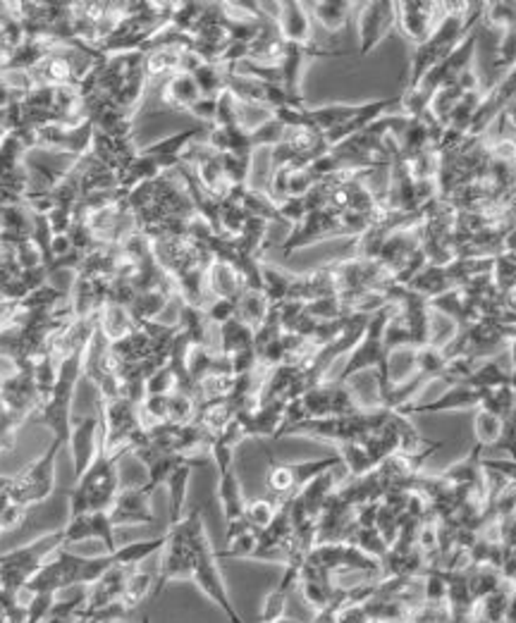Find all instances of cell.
Masks as SVG:
<instances>
[{
    "mask_svg": "<svg viewBox=\"0 0 516 623\" xmlns=\"http://www.w3.org/2000/svg\"><path fill=\"white\" fill-rule=\"evenodd\" d=\"M174 525H180L182 535H184L187 544L192 547V554H194V578H192V583L199 585L203 595L220 607L230 623H244L239 614H237L232 600H230L225 581H222L220 566H218V554H215L213 544L208 540L202 509H194L192 514L182 518L180 523H174Z\"/></svg>",
    "mask_w": 516,
    "mask_h": 623,
    "instance_id": "cell-1",
    "label": "cell"
},
{
    "mask_svg": "<svg viewBox=\"0 0 516 623\" xmlns=\"http://www.w3.org/2000/svg\"><path fill=\"white\" fill-rule=\"evenodd\" d=\"M61 547H65V533L58 530V533L43 535L36 543L24 544L20 550L0 554V590L20 595V590H24L29 578L34 576L51 556H55Z\"/></svg>",
    "mask_w": 516,
    "mask_h": 623,
    "instance_id": "cell-2",
    "label": "cell"
},
{
    "mask_svg": "<svg viewBox=\"0 0 516 623\" xmlns=\"http://www.w3.org/2000/svg\"><path fill=\"white\" fill-rule=\"evenodd\" d=\"M65 447V442L53 440L48 444V450L36 459L34 463H29L27 469L10 478V488H7V497L14 504L22 507H32V504H41L43 499L51 497L55 485V456Z\"/></svg>",
    "mask_w": 516,
    "mask_h": 623,
    "instance_id": "cell-3",
    "label": "cell"
},
{
    "mask_svg": "<svg viewBox=\"0 0 516 623\" xmlns=\"http://www.w3.org/2000/svg\"><path fill=\"white\" fill-rule=\"evenodd\" d=\"M194 578V554L182 535L180 525H170L168 543L163 547V559L158 576H155L154 597H158L163 590L173 583H184Z\"/></svg>",
    "mask_w": 516,
    "mask_h": 623,
    "instance_id": "cell-4",
    "label": "cell"
},
{
    "mask_svg": "<svg viewBox=\"0 0 516 623\" xmlns=\"http://www.w3.org/2000/svg\"><path fill=\"white\" fill-rule=\"evenodd\" d=\"M356 29H359V55L373 53L382 39L397 29V3H354Z\"/></svg>",
    "mask_w": 516,
    "mask_h": 623,
    "instance_id": "cell-5",
    "label": "cell"
},
{
    "mask_svg": "<svg viewBox=\"0 0 516 623\" xmlns=\"http://www.w3.org/2000/svg\"><path fill=\"white\" fill-rule=\"evenodd\" d=\"M445 3H397V29L418 46L443 20Z\"/></svg>",
    "mask_w": 516,
    "mask_h": 623,
    "instance_id": "cell-6",
    "label": "cell"
},
{
    "mask_svg": "<svg viewBox=\"0 0 516 623\" xmlns=\"http://www.w3.org/2000/svg\"><path fill=\"white\" fill-rule=\"evenodd\" d=\"M328 237H342L340 229V215L323 208V210H311L296 228H292V235L282 242L280 251L282 256L295 254L296 248L309 246V244L328 239Z\"/></svg>",
    "mask_w": 516,
    "mask_h": 623,
    "instance_id": "cell-7",
    "label": "cell"
},
{
    "mask_svg": "<svg viewBox=\"0 0 516 623\" xmlns=\"http://www.w3.org/2000/svg\"><path fill=\"white\" fill-rule=\"evenodd\" d=\"M68 444L74 463V480H80L101 450V418L99 415L74 418V428Z\"/></svg>",
    "mask_w": 516,
    "mask_h": 623,
    "instance_id": "cell-8",
    "label": "cell"
},
{
    "mask_svg": "<svg viewBox=\"0 0 516 623\" xmlns=\"http://www.w3.org/2000/svg\"><path fill=\"white\" fill-rule=\"evenodd\" d=\"M62 533H65V544L99 540L108 552L117 550L110 511H89V514H80V516H70L68 525L62 528Z\"/></svg>",
    "mask_w": 516,
    "mask_h": 623,
    "instance_id": "cell-9",
    "label": "cell"
},
{
    "mask_svg": "<svg viewBox=\"0 0 516 623\" xmlns=\"http://www.w3.org/2000/svg\"><path fill=\"white\" fill-rule=\"evenodd\" d=\"M148 499H151V495L141 485L139 488H127L117 492L113 507H110V521H113L115 528L155 523L154 511L148 507Z\"/></svg>",
    "mask_w": 516,
    "mask_h": 623,
    "instance_id": "cell-10",
    "label": "cell"
},
{
    "mask_svg": "<svg viewBox=\"0 0 516 623\" xmlns=\"http://www.w3.org/2000/svg\"><path fill=\"white\" fill-rule=\"evenodd\" d=\"M481 406V389H474L469 385H452L447 392L430 402L409 404L399 409V414H447V411H476Z\"/></svg>",
    "mask_w": 516,
    "mask_h": 623,
    "instance_id": "cell-11",
    "label": "cell"
},
{
    "mask_svg": "<svg viewBox=\"0 0 516 623\" xmlns=\"http://www.w3.org/2000/svg\"><path fill=\"white\" fill-rule=\"evenodd\" d=\"M299 578H302V563H285L282 578L277 581L276 588L266 595V600H263L258 623H273L285 618V607H287L292 590L299 585Z\"/></svg>",
    "mask_w": 516,
    "mask_h": 623,
    "instance_id": "cell-12",
    "label": "cell"
},
{
    "mask_svg": "<svg viewBox=\"0 0 516 623\" xmlns=\"http://www.w3.org/2000/svg\"><path fill=\"white\" fill-rule=\"evenodd\" d=\"M247 289L244 277L235 265L222 261H213L206 270V294L213 299H239V294Z\"/></svg>",
    "mask_w": 516,
    "mask_h": 623,
    "instance_id": "cell-13",
    "label": "cell"
},
{
    "mask_svg": "<svg viewBox=\"0 0 516 623\" xmlns=\"http://www.w3.org/2000/svg\"><path fill=\"white\" fill-rule=\"evenodd\" d=\"M199 98H203L199 87L192 74L187 72H177L168 79H163V88H161V103L168 110H192Z\"/></svg>",
    "mask_w": 516,
    "mask_h": 623,
    "instance_id": "cell-14",
    "label": "cell"
},
{
    "mask_svg": "<svg viewBox=\"0 0 516 623\" xmlns=\"http://www.w3.org/2000/svg\"><path fill=\"white\" fill-rule=\"evenodd\" d=\"M277 27L285 41L311 43V13L306 3H280Z\"/></svg>",
    "mask_w": 516,
    "mask_h": 623,
    "instance_id": "cell-15",
    "label": "cell"
},
{
    "mask_svg": "<svg viewBox=\"0 0 516 623\" xmlns=\"http://www.w3.org/2000/svg\"><path fill=\"white\" fill-rule=\"evenodd\" d=\"M211 461V456H192L189 459V463H184V466H180V469L174 470L173 476L168 478V489H170V525H174V523H180L182 518H184V502H187V488H189V480H192V473H194V469H199V466H206V463Z\"/></svg>",
    "mask_w": 516,
    "mask_h": 623,
    "instance_id": "cell-16",
    "label": "cell"
},
{
    "mask_svg": "<svg viewBox=\"0 0 516 623\" xmlns=\"http://www.w3.org/2000/svg\"><path fill=\"white\" fill-rule=\"evenodd\" d=\"M218 499H220L225 523L244 518V514H247V499H244V492H241L239 478H237L235 469L222 473L220 480H218Z\"/></svg>",
    "mask_w": 516,
    "mask_h": 623,
    "instance_id": "cell-17",
    "label": "cell"
},
{
    "mask_svg": "<svg viewBox=\"0 0 516 623\" xmlns=\"http://www.w3.org/2000/svg\"><path fill=\"white\" fill-rule=\"evenodd\" d=\"M311 17L321 22V27L330 34H337L340 29L347 27L349 17L354 14V3L344 0H323V3H306Z\"/></svg>",
    "mask_w": 516,
    "mask_h": 623,
    "instance_id": "cell-18",
    "label": "cell"
},
{
    "mask_svg": "<svg viewBox=\"0 0 516 623\" xmlns=\"http://www.w3.org/2000/svg\"><path fill=\"white\" fill-rule=\"evenodd\" d=\"M270 311L268 296L263 294L261 289H244L237 299V321L247 322L249 328L256 330L266 321V315Z\"/></svg>",
    "mask_w": 516,
    "mask_h": 623,
    "instance_id": "cell-19",
    "label": "cell"
},
{
    "mask_svg": "<svg viewBox=\"0 0 516 623\" xmlns=\"http://www.w3.org/2000/svg\"><path fill=\"white\" fill-rule=\"evenodd\" d=\"M168 543V533L165 535H158L154 540H139V543H129L117 547L115 552H110L115 566H139L144 559H148L155 552H161Z\"/></svg>",
    "mask_w": 516,
    "mask_h": 623,
    "instance_id": "cell-20",
    "label": "cell"
},
{
    "mask_svg": "<svg viewBox=\"0 0 516 623\" xmlns=\"http://www.w3.org/2000/svg\"><path fill=\"white\" fill-rule=\"evenodd\" d=\"M254 347V330L249 328L247 322L228 321L225 325H220V351L225 356H232L237 351H244V349Z\"/></svg>",
    "mask_w": 516,
    "mask_h": 623,
    "instance_id": "cell-21",
    "label": "cell"
},
{
    "mask_svg": "<svg viewBox=\"0 0 516 623\" xmlns=\"http://www.w3.org/2000/svg\"><path fill=\"white\" fill-rule=\"evenodd\" d=\"M502 571L495 569V566H488V563H483V566L471 563L469 566V590L474 602H481L483 597L495 592V590L502 585Z\"/></svg>",
    "mask_w": 516,
    "mask_h": 623,
    "instance_id": "cell-22",
    "label": "cell"
},
{
    "mask_svg": "<svg viewBox=\"0 0 516 623\" xmlns=\"http://www.w3.org/2000/svg\"><path fill=\"white\" fill-rule=\"evenodd\" d=\"M196 87L202 91L203 98H218L228 88V70L215 62H203L202 68L192 72Z\"/></svg>",
    "mask_w": 516,
    "mask_h": 623,
    "instance_id": "cell-23",
    "label": "cell"
},
{
    "mask_svg": "<svg viewBox=\"0 0 516 623\" xmlns=\"http://www.w3.org/2000/svg\"><path fill=\"white\" fill-rule=\"evenodd\" d=\"M261 280L263 294L268 296L270 303L287 302L289 287H292V280H295L292 273H285V270H280L277 265H270V263L261 261Z\"/></svg>",
    "mask_w": 516,
    "mask_h": 623,
    "instance_id": "cell-24",
    "label": "cell"
},
{
    "mask_svg": "<svg viewBox=\"0 0 516 623\" xmlns=\"http://www.w3.org/2000/svg\"><path fill=\"white\" fill-rule=\"evenodd\" d=\"M504 423L500 415L488 414V411L476 409L474 415V435H476V444H481L483 450H493L504 435Z\"/></svg>",
    "mask_w": 516,
    "mask_h": 623,
    "instance_id": "cell-25",
    "label": "cell"
},
{
    "mask_svg": "<svg viewBox=\"0 0 516 623\" xmlns=\"http://www.w3.org/2000/svg\"><path fill=\"white\" fill-rule=\"evenodd\" d=\"M388 370L392 387L411 380L416 376V347L392 349L388 356Z\"/></svg>",
    "mask_w": 516,
    "mask_h": 623,
    "instance_id": "cell-26",
    "label": "cell"
},
{
    "mask_svg": "<svg viewBox=\"0 0 516 623\" xmlns=\"http://www.w3.org/2000/svg\"><path fill=\"white\" fill-rule=\"evenodd\" d=\"M154 585H155V578L136 566V569L132 571V576H129L127 588H125V592H122V597H120V602L125 604V609L132 614V611H135L136 607L146 600L148 592L154 590Z\"/></svg>",
    "mask_w": 516,
    "mask_h": 623,
    "instance_id": "cell-27",
    "label": "cell"
},
{
    "mask_svg": "<svg viewBox=\"0 0 516 623\" xmlns=\"http://www.w3.org/2000/svg\"><path fill=\"white\" fill-rule=\"evenodd\" d=\"M459 335V325L456 321H452L449 315L437 313V311L430 309L428 315V344L437 349H447L449 344L455 342V337Z\"/></svg>",
    "mask_w": 516,
    "mask_h": 623,
    "instance_id": "cell-28",
    "label": "cell"
},
{
    "mask_svg": "<svg viewBox=\"0 0 516 623\" xmlns=\"http://www.w3.org/2000/svg\"><path fill=\"white\" fill-rule=\"evenodd\" d=\"M445 363H447V356H445L443 349L437 347H416V373H421L426 377H433V380H440L445 370Z\"/></svg>",
    "mask_w": 516,
    "mask_h": 623,
    "instance_id": "cell-29",
    "label": "cell"
},
{
    "mask_svg": "<svg viewBox=\"0 0 516 623\" xmlns=\"http://www.w3.org/2000/svg\"><path fill=\"white\" fill-rule=\"evenodd\" d=\"M347 543L359 547V550L366 552L369 556H376V559H382L389 550L388 543H385L380 533H378V528H359V525H356V528L352 530V535L347 537Z\"/></svg>",
    "mask_w": 516,
    "mask_h": 623,
    "instance_id": "cell-30",
    "label": "cell"
},
{
    "mask_svg": "<svg viewBox=\"0 0 516 623\" xmlns=\"http://www.w3.org/2000/svg\"><path fill=\"white\" fill-rule=\"evenodd\" d=\"M277 509H280V507H277L273 499H268V497H258L254 502H247V514H244V516L251 523V528L261 533L263 528H268L270 523H273Z\"/></svg>",
    "mask_w": 516,
    "mask_h": 623,
    "instance_id": "cell-31",
    "label": "cell"
},
{
    "mask_svg": "<svg viewBox=\"0 0 516 623\" xmlns=\"http://www.w3.org/2000/svg\"><path fill=\"white\" fill-rule=\"evenodd\" d=\"M285 132H287V127H285L280 120H276V117H270V120L263 122L261 127H256L254 132H249V135H251L254 148H268L270 151V148H276L277 144H282Z\"/></svg>",
    "mask_w": 516,
    "mask_h": 623,
    "instance_id": "cell-32",
    "label": "cell"
},
{
    "mask_svg": "<svg viewBox=\"0 0 516 623\" xmlns=\"http://www.w3.org/2000/svg\"><path fill=\"white\" fill-rule=\"evenodd\" d=\"M174 389H177V377H174L173 368H170L168 363L161 366V368L155 370L154 376L146 380V396L148 395H173Z\"/></svg>",
    "mask_w": 516,
    "mask_h": 623,
    "instance_id": "cell-33",
    "label": "cell"
},
{
    "mask_svg": "<svg viewBox=\"0 0 516 623\" xmlns=\"http://www.w3.org/2000/svg\"><path fill=\"white\" fill-rule=\"evenodd\" d=\"M55 604L53 592H39V595H29L27 602V623H43L51 617V609Z\"/></svg>",
    "mask_w": 516,
    "mask_h": 623,
    "instance_id": "cell-34",
    "label": "cell"
},
{
    "mask_svg": "<svg viewBox=\"0 0 516 623\" xmlns=\"http://www.w3.org/2000/svg\"><path fill=\"white\" fill-rule=\"evenodd\" d=\"M203 311H206L208 322H215L220 328L237 315V299H213Z\"/></svg>",
    "mask_w": 516,
    "mask_h": 623,
    "instance_id": "cell-35",
    "label": "cell"
},
{
    "mask_svg": "<svg viewBox=\"0 0 516 623\" xmlns=\"http://www.w3.org/2000/svg\"><path fill=\"white\" fill-rule=\"evenodd\" d=\"M277 213H280L282 222H289L292 228H296L309 215V208H306L304 199H287V201L277 203Z\"/></svg>",
    "mask_w": 516,
    "mask_h": 623,
    "instance_id": "cell-36",
    "label": "cell"
},
{
    "mask_svg": "<svg viewBox=\"0 0 516 623\" xmlns=\"http://www.w3.org/2000/svg\"><path fill=\"white\" fill-rule=\"evenodd\" d=\"M27 509L29 507L14 504L13 499H10L5 509H3V514H0V530H10V528H17V525H22V523H24V518H27Z\"/></svg>",
    "mask_w": 516,
    "mask_h": 623,
    "instance_id": "cell-37",
    "label": "cell"
},
{
    "mask_svg": "<svg viewBox=\"0 0 516 623\" xmlns=\"http://www.w3.org/2000/svg\"><path fill=\"white\" fill-rule=\"evenodd\" d=\"M215 110H218V98H199V101L192 106V110H189V113L194 115L199 125H208V127H213Z\"/></svg>",
    "mask_w": 516,
    "mask_h": 623,
    "instance_id": "cell-38",
    "label": "cell"
},
{
    "mask_svg": "<svg viewBox=\"0 0 516 623\" xmlns=\"http://www.w3.org/2000/svg\"><path fill=\"white\" fill-rule=\"evenodd\" d=\"M335 623H373L363 609V604H356V607H347V609L340 611Z\"/></svg>",
    "mask_w": 516,
    "mask_h": 623,
    "instance_id": "cell-39",
    "label": "cell"
},
{
    "mask_svg": "<svg viewBox=\"0 0 516 623\" xmlns=\"http://www.w3.org/2000/svg\"><path fill=\"white\" fill-rule=\"evenodd\" d=\"M43 623H74V618H62V617H48Z\"/></svg>",
    "mask_w": 516,
    "mask_h": 623,
    "instance_id": "cell-40",
    "label": "cell"
},
{
    "mask_svg": "<svg viewBox=\"0 0 516 623\" xmlns=\"http://www.w3.org/2000/svg\"><path fill=\"white\" fill-rule=\"evenodd\" d=\"M74 623H99V621H96V618H91V617H84V614H81V617H77V618H74Z\"/></svg>",
    "mask_w": 516,
    "mask_h": 623,
    "instance_id": "cell-41",
    "label": "cell"
},
{
    "mask_svg": "<svg viewBox=\"0 0 516 623\" xmlns=\"http://www.w3.org/2000/svg\"><path fill=\"white\" fill-rule=\"evenodd\" d=\"M273 623H302V621H292V618H280V621H273Z\"/></svg>",
    "mask_w": 516,
    "mask_h": 623,
    "instance_id": "cell-42",
    "label": "cell"
},
{
    "mask_svg": "<svg viewBox=\"0 0 516 623\" xmlns=\"http://www.w3.org/2000/svg\"><path fill=\"white\" fill-rule=\"evenodd\" d=\"M141 623H151V617H148V614L146 617H141Z\"/></svg>",
    "mask_w": 516,
    "mask_h": 623,
    "instance_id": "cell-43",
    "label": "cell"
},
{
    "mask_svg": "<svg viewBox=\"0 0 516 623\" xmlns=\"http://www.w3.org/2000/svg\"><path fill=\"white\" fill-rule=\"evenodd\" d=\"M0 623H7L5 621V614H3V609H0Z\"/></svg>",
    "mask_w": 516,
    "mask_h": 623,
    "instance_id": "cell-44",
    "label": "cell"
}]
</instances>
